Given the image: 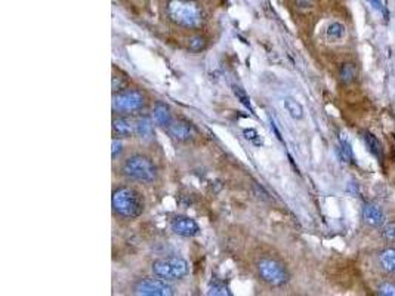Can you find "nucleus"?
Listing matches in <instances>:
<instances>
[{
  "label": "nucleus",
  "mask_w": 395,
  "mask_h": 296,
  "mask_svg": "<svg viewBox=\"0 0 395 296\" xmlns=\"http://www.w3.org/2000/svg\"><path fill=\"white\" fill-rule=\"evenodd\" d=\"M188 47L193 50V52H201L204 47H206V40L200 36H194L188 40Z\"/></svg>",
  "instance_id": "412c9836"
},
{
  "label": "nucleus",
  "mask_w": 395,
  "mask_h": 296,
  "mask_svg": "<svg viewBox=\"0 0 395 296\" xmlns=\"http://www.w3.org/2000/svg\"><path fill=\"white\" fill-rule=\"evenodd\" d=\"M166 131L171 137L176 141H179V142H187L194 135L193 126L188 122H182V120H174L172 125Z\"/></svg>",
  "instance_id": "1a4fd4ad"
},
{
  "label": "nucleus",
  "mask_w": 395,
  "mask_h": 296,
  "mask_svg": "<svg viewBox=\"0 0 395 296\" xmlns=\"http://www.w3.org/2000/svg\"><path fill=\"white\" fill-rule=\"evenodd\" d=\"M379 293L385 296H395V284L392 283H383L379 286Z\"/></svg>",
  "instance_id": "a878e982"
},
{
  "label": "nucleus",
  "mask_w": 395,
  "mask_h": 296,
  "mask_svg": "<svg viewBox=\"0 0 395 296\" xmlns=\"http://www.w3.org/2000/svg\"><path fill=\"white\" fill-rule=\"evenodd\" d=\"M112 110L119 114H133L141 111L145 105V96L142 92L135 89L114 92L112 95Z\"/></svg>",
  "instance_id": "39448f33"
},
{
  "label": "nucleus",
  "mask_w": 395,
  "mask_h": 296,
  "mask_svg": "<svg viewBox=\"0 0 395 296\" xmlns=\"http://www.w3.org/2000/svg\"><path fill=\"white\" fill-rule=\"evenodd\" d=\"M363 218H364L366 224H369L372 227H382L385 222V215H383L382 209L374 203H367L364 206Z\"/></svg>",
  "instance_id": "9b49d317"
},
{
  "label": "nucleus",
  "mask_w": 395,
  "mask_h": 296,
  "mask_svg": "<svg viewBox=\"0 0 395 296\" xmlns=\"http://www.w3.org/2000/svg\"><path fill=\"white\" fill-rule=\"evenodd\" d=\"M153 119L160 128H164V129H167L172 125V122H174L172 111H171L169 105H166L163 102H157L155 104V107H154L153 110Z\"/></svg>",
  "instance_id": "f8f14e48"
},
{
  "label": "nucleus",
  "mask_w": 395,
  "mask_h": 296,
  "mask_svg": "<svg viewBox=\"0 0 395 296\" xmlns=\"http://www.w3.org/2000/svg\"><path fill=\"white\" fill-rule=\"evenodd\" d=\"M123 175H126L129 180L139 181V183H153L157 178V167L151 159L136 154L132 156L125 161L123 167Z\"/></svg>",
  "instance_id": "7ed1b4c3"
},
{
  "label": "nucleus",
  "mask_w": 395,
  "mask_h": 296,
  "mask_svg": "<svg viewBox=\"0 0 395 296\" xmlns=\"http://www.w3.org/2000/svg\"><path fill=\"white\" fill-rule=\"evenodd\" d=\"M380 265L385 271L395 274V249H386L380 255Z\"/></svg>",
  "instance_id": "a211bd4d"
},
{
  "label": "nucleus",
  "mask_w": 395,
  "mask_h": 296,
  "mask_svg": "<svg viewBox=\"0 0 395 296\" xmlns=\"http://www.w3.org/2000/svg\"><path fill=\"white\" fill-rule=\"evenodd\" d=\"M167 15L172 23L187 30H197L204 24L203 9L194 0H171Z\"/></svg>",
  "instance_id": "f257e3e1"
},
{
  "label": "nucleus",
  "mask_w": 395,
  "mask_h": 296,
  "mask_svg": "<svg viewBox=\"0 0 395 296\" xmlns=\"http://www.w3.org/2000/svg\"><path fill=\"white\" fill-rule=\"evenodd\" d=\"M133 293L142 296H171L175 293V289L167 283V280L157 277L138 281L133 287Z\"/></svg>",
  "instance_id": "0eeeda50"
},
{
  "label": "nucleus",
  "mask_w": 395,
  "mask_h": 296,
  "mask_svg": "<svg viewBox=\"0 0 395 296\" xmlns=\"http://www.w3.org/2000/svg\"><path fill=\"white\" fill-rule=\"evenodd\" d=\"M233 91L236 93V96L240 99V102H242L243 105H244L246 108L252 110V107H250V99H249V96L246 95V92L243 91L240 86H233Z\"/></svg>",
  "instance_id": "5701e85b"
},
{
  "label": "nucleus",
  "mask_w": 395,
  "mask_h": 296,
  "mask_svg": "<svg viewBox=\"0 0 395 296\" xmlns=\"http://www.w3.org/2000/svg\"><path fill=\"white\" fill-rule=\"evenodd\" d=\"M123 151V144L119 138H112V142H111V156L112 159H117Z\"/></svg>",
  "instance_id": "b1692460"
},
{
  "label": "nucleus",
  "mask_w": 395,
  "mask_h": 296,
  "mask_svg": "<svg viewBox=\"0 0 395 296\" xmlns=\"http://www.w3.org/2000/svg\"><path fill=\"white\" fill-rule=\"evenodd\" d=\"M258 274L262 281L272 287H281L289 281V273L285 265L271 258H263L258 262Z\"/></svg>",
  "instance_id": "423d86ee"
},
{
  "label": "nucleus",
  "mask_w": 395,
  "mask_h": 296,
  "mask_svg": "<svg viewBox=\"0 0 395 296\" xmlns=\"http://www.w3.org/2000/svg\"><path fill=\"white\" fill-rule=\"evenodd\" d=\"M171 229L181 237H196L200 232L197 221L190 216H175L171 221Z\"/></svg>",
  "instance_id": "6e6552de"
},
{
  "label": "nucleus",
  "mask_w": 395,
  "mask_h": 296,
  "mask_svg": "<svg viewBox=\"0 0 395 296\" xmlns=\"http://www.w3.org/2000/svg\"><path fill=\"white\" fill-rule=\"evenodd\" d=\"M363 139H364V144H366L367 150L373 154L374 157L382 159V145H380L379 139L374 137L373 134H370V132H364L363 134Z\"/></svg>",
  "instance_id": "dca6fc26"
},
{
  "label": "nucleus",
  "mask_w": 395,
  "mask_h": 296,
  "mask_svg": "<svg viewBox=\"0 0 395 296\" xmlns=\"http://www.w3.org/2000/svg\"><path fill=\"white\" fill-rule=\"evenodd\" d=\"M285 108L287 110V113L290 114V117L295 119V120H301L304 117V107L295 98H286Z\"/></svg>",
  "instance_id": "f3484780"
},
{
  "label": "nucleus",
  "mask_w": 395,
  "mask_h": 296,
  "mask_svg": "<svg viewBox=\"0 0 395 296\" xmlns=\"http://www.w3.org/2000/svg\"><path fill=\"white\" fill-rule=\"evenodd\" d=\"M111 206L116 216L125 219H133L142 215L145 203L138 190L132 187H120L112 193Z\"/></svg>",
  "instance_id": "f03ea898"
},
{
  "label": "nucleus",
  "mask_w": 395,
  "mask_h": 296,
  "mask_svg": "<svg viewBox=\"0 0 395 296\" xmlns=\"http://www.w3.org/2000/svg\"><path fill=\"white\" fill-rule=\"evenodd\" d=\"M244 137H246V139H250V141H255L256 144H258V141H256V138L259 137L258 135V132L255 131V129H246L244 131Z\"/></svg>",
  "instance_id": "bb28decb"
},
{
  "label": "nucleus",
  "mask_w": 395,
  "mask_h": 296,
  "mask_svg": "<svg viewBox=\"0 0 395 296\" xmlns=\"http://www.w3.org/2000/svg\"><path fill=\"white\" fill-rule=\"evenodd\" d=\"M367 3L372 6V9H374L376 12H379L385 20H388V17H389V14H388V9H386V6L382 3V0H367Z\"/></svg>",
  "instance_id": "4be33fe9"
},
{
  "label": "nucleus",
  "mask_w": 395,
  "mask_h": 296,
  "mask_svg": "<svg viewBox=\"0 0 395 296\" xmlns=\"http://www.w3.org/2000/svg\"><path fill=\"white\" fill-rule=\"evenodd\" d=\"M345 36H347V28H345V25L341 23H331L327 27V30H326V39L329 40L330 43H339V42H342L344 39H345Z\"/></svg>",
  "instance_id": "4468645a"
},
{
  "label": "nucleus",
  "mask_w": 395,
  "mask_h": 296,
  "mask_svg": "<svg viewBox=\"0 0 395 296\" xmlns=\"http://www.w3.org/2000/svg\"><path fill=\"white\" fill-rule=\"evenodd\" d=\"M151 270L155 277L172 281V280L185 278L190 273V265L181 256H167V258L154 261Z\"/></svg>",
  "instance_id": "20e7f679"
},
{
  "label": "nucleus",
  "mask_w": 395,
  "mask_h": 296,
  "mask_svg": "<svg viewBox=\"0 0 395 296\" xmlns=\"http://www.w3.org/2000/svg\"><path fill=\"white\" fill-rule=\"evenodd\" d=\"M111 131H112V137L119 138H131L135 135V128H133V123H132L129 119L123 117V115H119L116 119H112V123H111Z\"/></svg>",
  "instance_id": "9d476101"
},
{
  "label": "nucleus",
  "mask_w": 395,
  "mask_h": 296,
  "mask_svg": "<svg viewBox=\"0 0 395 296\" xmlns=\"http://www.w3.org/2000/svg\"><path fill=\"white\" fill-rule=\"evenodd\" d=\"M133 128H135V135L139 139H151L154 135V128L153 123L150 119L147 117H139L133 122Z\"/></svg>",
  "instance_id": "ddd939ff"
},
{
  "label": "nucleus",
  "mask_w": 395,
  "mask_h": 296,
  "mask_svg": "<svg viewBox=\"0 0 395 296\" xmlns=\"http://www.w3.org/2000/svg\"><path fill=\"white\" fill-rule=\"evenodd\" d=\"M207 295H213V296H228L231 295V292L228 290L227 284H223L219 280H212L207 286Z\"/></svg>",
  "instance_id": "aec40b11"
},
{
  "label": "nucleus",
  "mask_w": 395,
  "mask_h": 296,
  "mask_svg": "<svg viewBox=\"0 0 395 296\" xmlns=\"http://www.w3.org/2000/svg\"><path fill=\"white\" fill-rule=\"evenodd\" d=\"M382 234H383V237L386 239V240H389V242H392L395 240V224L394 222H389V224H386L383 229H382Z\"/></svg>",
  "instance_id": "393cba45"
},
{
  "label": "nucleus",
  "mask_w": 395,
  "mask_h": 296,
  "mask_svg": "<svg viewBox=\"0 0 395 296\" xmlns=\"http://www.w3.org/2000/svg\"><path fill=\"white\" fill-rule=\"evenodd\" d=\"M348 135L345 134H341V139H339V154H341V159L344 161H351L354 160V154H352V148L350 141H348Z\"/></svg>",
  "instance_id": "6ab92c4d"
},
{
  "label": "nucleus",
  "mask_w": 395,
  "mask_h": 296,
  "mask_svg": "<svg viewBox=\"0 0 395 296\" xmlns=\"http://www.w3.org/2000/svg\"><path fill=\"white\" fill-rule=\"evenodd\" d=\"M358 77V69L354 63H345L339 69V80L344 85H350Z\"/></svg>",
  "instance_id": "2eb2a0df"
}]
</instances>
